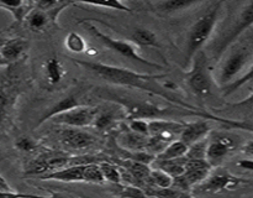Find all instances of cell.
Instances as JSON below:
<instances>
[{"label": "cell", "mask_w": 253, "mask_h": 198, "mask_svg": "<svg viewBox=\"0 0 253 198\" xmlns=\"http://www.w3.org/2000/svg\"><path fill=\"white\" fill-rule=\"evenodd\" d=\"M188 148L183 141L175 140L170 143L160 155L156 156V160H173V158H179L187 156Z\"/></svg>", "instance_id": "cell-26"}, {"label": "cell", "mask_w": 253, "mask_h": 198, "mask_svg": "<svg viewBox=\"0 0 253 198\" xmlns=\"http://www.w3.org/2000/svg\"><path fill=\"white\" fill-rule=\"evenodd\" d=\"M116 121V113L114 110H106L100 111L99 110L98 115H96L95 121L93 125L98 128L99 130H106V129L111 128Z\"/></svg>", "instance_id": "cell-31"}, {"label": "cell", "mask_w": 253, "mask_h": 198, "mask_svg": "<svg viewBox=\"0 0 253 198\" xmlns=\"http://www.w3.org/2000/svg\"><path fill=\"white\" fill-rule=\"evenodd\" d=\"M251 26H253V1H247L242 4V7L234 17L229 29L214 42L211 50L212 58L219 59L224 52Z\"/></svg>", "instance_id": "cell-4"}, {"label": "cell", "mask_w": 253, "mask_h": 198, "mask_svg": "<svg viewBox=\"0 0 253 198\" xmlns=\"http://www.w3.org/2000/svg\"><path fill=\"white\" fill-rule=\"evenodd\" d=\"M187 83L195 96L207 97L211 93L212 78L210 74L209 61L203 51L193 58V68L188 72Z\"/></svg>", "instance_id": "cell-6"}, {"label": "cell", "mask_w": 253, "mask_h": 198, "mask_svg": "<svg viewBox=\"0 0 253 198\" xmlns=\"http://www.w3.org/2000/svg\"><path fill=\"white\" fill-rule=\"evenodd\" d=\"M242 150H244V152H246L247 155L252 156V157H253V140L245 144L244 148H242Z\"/></svg>", "instance_id": "cell-44"}, {"label": "cell", "mask_w": 253, "mask_h": 198, "mask_svg": "<svg viewBox=\"0 0 253 198\" xmlns=\"http://www.w3.org/2000/svg\"><path fill=\"white\" fill-rule=\"evenodd\" d=\"M15 146L21 151H32L36 148L37 144L31 138H20L15 143Z\"/></svg>", "instance_id": "cell-41"}, {"label": "cell", "mask_w": 253, "mask_h": 198, "mask_svg": "<svg viewBox=\"0 0 253 198\" xmlns=\"http://www.w3.org/2000/svg\"><path fill=\"white\" fill-rule=\"evenodd\" d=\"M66 47L74 53H82L86 50V42L77 32H71L66 39Z\"/></svg>", "instance_id": "cell-33"}, {"label": "cell", "mask_w": 253, "mask_h": 198, "mask_svg": "<svg viewBox=\"0 0 253 198\" xmlns=\"http://www.w3.org/2000/svg\"><path fill=\"white\" fill-rule=\"evenodd\" d=\"M79 4L88 5V6H96V7H108V9L113 10H120V11L125 12H131V7H128L127 5L124 4L123 1H119V0H110V1H104V2H94V1H83L79 2Z\"/></svg>", "instance_id": "cell-38"}, {"label": "cell", "mask_w": 253, "mask_h": 198, "mask_svg": "<svg viewBox=\"0 0 253 198\" xmlns=\"http://www.w3.org/2000/svg\"><path fill=\"white\" fill-rule=\"evenodd\" d=\"M99 113L98 108H91V106H77L68 111L58 114L54 118H52L54 124L64 125L67 128H85V126L93 125L95 121L96 115Z\"/></svg>", "instance_id": "cell-10"}, {"label": "cell", "mask_w": 253, "mask_h": 198, "mask_svg": "<svg viewBox=\"0 0 253 198\" xmlns=\"http://www.w3.org/2000/svg\"><path fill=\"white\" fill-rule=\"evenodd\" d=\"M128 128L131 131L140 135L148 136L150 135V126H148V121L143 120V119H133V120H128Z\"/></svg>", "instance_id": "cell-40"}, {"label": "cell", "mask_w": 253, "mask_h": 198, "mask_svg": "<svg viewBox=\"0 0 253 198\" xmlns=\"http://www.w3.org/2000/svg\"><path fill=\"white\" fill-rule=\"evenodd\" d=\"M222 1L212 2L207 11L195 21L188 34L187 47H185V66L193 62V58L202 51L204 45L209 41L219 21Z\"/></svg>", "instance_id": "cell-3"}, {"label": "cell", "mask_w": 253, "mask_h": 198, "mask_svg": "<svg viewBox=\"0 0 253 198\" xmlns=\"http://www.w3.org/2000/svg\"><path fill=\"white\" fill-rule=\"evenodd\" d=\"M99 165H100L101 171H103V175L104 177H105V181H109V182L111 183H116V185H120L121 178L123 177H121V173H120V170H119V167H116V166L113 165V163L106 162V161L100 162Z\"/></svg>", "instance_id": "cell-34"}, {"label": "cell", "mask_w": 253, "mask_h": 198, "mask_svg": "<svg viewBox=\"0 0 253 198\" xmlns=\"http://www.w3.org/2000/svg\"><path fill=\"white\" fill-rule=\"evenodd\" d=\"M59 140L72 150H84L95 143V138L91 134L78 128H64L59 131Z\"/></svg>", "instance_id": "cell-14"}, {"label": "cell", "mask_w": 253, "mask_h": 198, "mask_svg": "<svg viewBox=\"0 0 253 198\" xmlns=\"http://www.w3.org/2000/svg\"><path fill=\"white\" fill-rule=\"evenodd\" d=\"M35 7L32 1H0V9L9 11L17 24H21Z\"/></svg>", "instance_id": "cell-21"}, {"label": "cell", "mask_w": 253, "mask_h": 198, "mask_svg": "<svg viewBox=\"0 0 253 198\" xmlns=\"http://www.w3.org/2000/svg\"><path fill=\"white\" fill-rule=\"evenodd\" d=\"M198 1H189V0H168V1H157L152 2V6L156 11L161 14H173V12L182 11V10L189 9L190 6L198 5Z\"/></svg>", "instance_id": "cell-23"}, {"label": "cell", "mask_w": 253, "mask_h": 198, "mask_svg": "<svg viewBox=\"0 0 253 198\" xmlns=\"http://www.w3.org/2000/svg\"><path fill=\"white\" fill-rule=\"evenodd\" d=\"M197 116H199V118H203V119H210V120L219 121V123L229 126L230 129H240V130L253 133V120H250V119L236 120V119H227V118H221V116H217V115H211V114L205 113V111L203 113V111H199V110H198Z\"/></svg>", "instance_id": "cell-22"}, {"label": "cell", "mask_w": 253, "mask_h": 198, "mask_svg": "<svg viewBox=\"0 0 253 198\" xmlns=\"http://www.w3.org/2000/svg\"><path fill=\"white\" fill-rule=\"evenodd\" d=\"M25 20H26L27 27L34 32L44 31L47 26H49L51 21H53L48 11H44V10L39 9L36 6L30 11V14L27 15Z\"/></svg>", "instance_id": "cell-19"}, {"label": "cell", "mask_w": 253, "mask_h": 198, "mask_svg": "<svg viewBox=\"0 0 253 198\" xmlns=\"http://www.w3.org/2000/svg\"><path fill=\"white\" fill-rule=\"evenodd\" d=\"M226 110H235V111H242V113H251L253 111V89L250 94V97H247L246 99L241 101H237V103H231L227 104L225 106Z\"/></svg>", "instance_id": "cell-39"}, {"label": "cell", "mask_w": 253, "mask_h": 198, "mask_svg": "<svg viewBox=\"0 0 253 198\" xmlns=\"http://www.w3.org/2000/svg\"><path fill=\"white\" fill-rule=\"evenodd\" d=\"M212 166L208 162V160L203 158H188L187 166H185V172L179 177L173 178L172 187L182 190L188 192L195 186H199L200 183L204 182L209 177L211 172Z\"/></svg>", "instance_id": "cell-7"}, {"label": "cell", "mask_w": 253, "mask_h": 198, "mask_svg": "<svg viewBox=\"0 0 253 198\" xmlns=\"http://www.w3.org/2000/svg\"><path fill=\"white\" fill-rule=\"evenodd\" d=\"M250 58V51L247 49L234 50L222 63L219 72V84L221 88L229 86L237 79L240 72L246 66Z\"/></svg>", "instance_id": "cell-11"}, {"label": "cell", "mask_w": 253, "mask_h": 198, "mask_svg": "<svg viewBox=\"0 0 253 198\" xmlns=\"http://www.w3.org/2000/svg\"><path fill=\"white\" fill-rule=\"evenodd\" d=\"M245 183H249V181L236 177L224 168H216V171L210 172L209 177L198 186L197 191L200 193H220L226 190H234Z\"/></svg>", "instance_id": "cell-8"}, {"label": "cell", "mask_w": 253, "mask_h": 198, "mask_svg": "<svg viewBox=\"0 0 253 198\" xmlns=\"http://www.w3.org/2000/svg\"><path fill=\"white\" fill-rule=\"evenodd\" d=\"M237 141L234 136L227 134L217 133L212 134L208 140L207 160L212 167L219 166L232 151L236 150Z\"/></svg>", "instance_id": "cell-9"}, {"label": "cell", "mask_w": 253, "mask_h": 198, "mask_svg": "<svg viewBox=\"0 0 253 198\" xmlns=\"http://www.w3.org/2000/svg\"><path fill=\"white\" fill-rule=\"evenodd\" d=\"M78 66L83 67L90 73L95 74L99 78L104 79V81L109 82L111 84H116V86L128 87V88H136L142 89V91L148 92V93L156 94L158 97L166 98L167 100L172 101V103L177 104L180 108H187L195 110L193 105H189L188 103H184L180 99H175L174 97L170 96L163 87L157 84L156 79H160L166 77L167 74H146V73H137L135 71L126 68H120V67L111 66V64L101 63V62H90V61H82V59L71 58Z\"/></svg>", "instance_id": "cell-1"}, {"label": "cell", "mask_w": 253, "mask_h": 198, "mask_svg": "<svg viewBox=\"0 0 253 198\" xmlns=\"http://www.w3.org/2000/svg\"><path fill=\"white\" fill-rule=\"evenodd\" d=\"M7 64H9V62H7V61H5V59L2 58V56H1V54H0V67L7 66Z\"/></svg>", "instance_id": "cell-45"}, {"label": "cell", "mask_w": 253, "mask_h": 198, "mask_svg": "<svg viewBox=\"0 0 253 198\" xmlns=\"http://www.w3.org/2000/svg\"><path fill=\"white\" fill-rule=\"evenodd\" d=\"M116 196L121 198H157L150 196L146 192V190L136 187V186H125V187H123V190L116 193Z\"/></svg>", "instance_id": "cell-36"}, {"label": "cell", "mask_w": 253, "mask_h": 198, "mask_svg": "<svg viewBox=\"0 0 253 198\" xmlns=\"http://www.w3.org/2000/svg\"><path fill=\"white\" fill-rule=\"evenodd\" d=\"M188 157L184 156V157L179 158H173V160H156L153 161V166L155 168H158V170L165 171L166 173L170 176V177L175 178L182 176L183 173L185 172V166H187Z\"/></svg>", "instance_id": "cell-20"}, {"label": "cell", "mask_w": 253, "mask_h": 198, "mask_svg": "<svg viewBox=\"0 0 253 198\" xmlns=\"http://www.w3.org/2000/svg\"><path fill=\"white\" fill-rule=\"evenodd\" d=\"M69 165V157L62 153H42L34 158L26 168L27 175L46 176Z\"/></svg>", "instance_id": "cell-12"}, {"label": "cell", "mask_w": 253, "mask_h": 198, "mask_svg": "<svg viewBox=\"0 0 253 198\" xmlns=\"http://www.w3.org/2000/svg\"><path fill=\"white\" fill-rule=\"evenodd\" d=\"M81 198H91V197H88V196H81Z\"/></svg>", "instance_id": "cell-46"}, {"label": "cell", "mask_w": 253, "mask_h": 198, "mask_svg": "<svg viewBox=\"0 0 253 198\" xmlns=\"http://www.w3.org/2000/svg\"><path fill=\"white\" fill-rule=\"evenodd\" d=\"M207 150H208V139L202 141H198L194 145L189 146V150L187 152V157L189 160L192 158H203L207 160Z\"/></svg>", "instance_id": "cell-37"}, {"label": "cell", "mask_w": 253, "mask_h": 198, "mask_svg": "<svg viewBox=\"0 0 253 198\" xmlns=\"http://www.w3.org/2000/svg\"><path fill=\"white\" fill-rule=\"evenodd\" d=\"M27 49H29L27 40L22 39V37H15V39H10L5 41V44L0 49V54H1L5 61L10 63V62L17 61L26 52Z\"/></svg>", "instance_id": "cell-18"}, {"label": "cell", "mask_w": 253, "mask_h": 198, "mask_svg": "<svg viewBox=\"0 0 253 198\" xmlns=\"http://www.w3.org/2000/svg\"><path fill=\"white\" fill-rule=\"evenodd\" d=\"M64 68L62 62L56 57H52L44 63V78L51 86H56L62 81Z\"/></svg>", "instance_id": "cell-24"}, {"label": "cell", "mask_w": 253, "mask_h": 198, "mask_svg": "<svg viewBox=\"0 0 253 198\" xmlns=\"http://www.w3.org/2000/svg\"><path fill=\"white\" fill-rule=\"evenodd\" d=\"M99 96L106 100H111L121 105L125 110L126 116L128 120L133 119H165L174 115H195L197 116L198 110H192L187 108H178L177 110H173L169 108H160L156 104L146 101L143 99L135 98V97L126 96V94H118L115 92L105 91L104 93H100Z\"/></svg>", "instance_id": "cell-2"}, {"label": "cell", "mask_w": 253, "mask_h": 198, "mask_svg": "<svg viewBox=\"0 0 253 198\" xmlns=\"http://www.w3.org/2000/svg\"><path fill=\"white\" fill-rule=\"evenodd\" d=\"M77 106H82L81 101H79V96H77L76 93H71L69 96L64 97L63 99L57 101L56 104H53V105H52L51 108H49L48 110L41 116V119L37 121L36 126L42 125V124H43L44 121L48 120V119L54 118V116L58 115V114H62L64 113V111L71 110V109L77 108Z\"/></svg>", "instance_id": "cell-17"}, {"label": "cell", "mask_w": 253, "mask_h": 198, "mask_svg": "<svg viewBox=\"0 0 253 198\" xmlns=\"http://www.w3.org/2000/svg\"><path fill=\"white\" fill-rule=\"evenodd\" d=\"M85 167L84 165H71L56 172L48 173L46 176H42V180H56L61 182H85Z\"/></svg>", "instance_id": "cell-16"}, {"label": "cell", "mask_w": 253, "mask_h": 198, "mask_svg": "<svg viewBox=\"0 0 253 198\" xmlns=\"http://www.w3.org/2000/svg\"><path fill=\"white\" fill-rule=\"evenodd\" d=\"M85 26H86V29L91 32V35H93V36H95L96 39L101 42V44H104L106 47H108V49H110L111 51L116 52V53H119L120 56L126 57V58L131 59V61H133V62H137V63H142V64H145V66L152 67V68H158V69L165 68V67L161 66V64H158V63H156V62H152V61H150V59L143 58V57L138 53V51H137V49H136L135 45H132L131 42L123 41V40L113 39V37L108 36L106 34L101 32L96 26H94V25H91V24H88V22L85 24Z\"/></svg>", "instance_id": "cell-5"}, {"label": "cell", "mask_w": 253, "mask_h": 198, "mask_svg": "<svg viewBox=\"0 0 253 198\" xmlns=\"http://www.w3.org/2000/svg\"><path fill=\"white\" fill-rule=\"evenodd\" d=\"M10 105H11L10 92L4 86H0V128H1L5 119H6Z\"/></svg>", "instance_id": "cell-35"}, {"label": "cell", "mask_w": 253, "mask_h": 198, "mask_svg": "<svg viewBox=\"0 0 253 198\" xmlns=\"http://www.w3.org/2000/svg\"><path fill=\"white\" fill-rule=\"evenodd\" d=\"M173 186V177H170L165 171L158 170V168H152L147 180V188H155V190H161V188H169ZM146 188V190H147Z\"/></svg>", "instance_id": "cell-25"}, {"label": "cell", "mask_w": 253, "mask_h": 198, "mask_svg": "<svg viewBox=\"0 0 253 198\" xmlns=\"http://www.w3.org/2000/svg\"><path fill=\"white\" fill-rule=\"evenodd\" d=\"M252 81H253V64L250 67L249 69H247V72H245V73L242 74V76H240L239 78L235 79V81L232 82V83H230L229 86L221 88L222 96L224 97L231 96L232 93H235L236 91H239L241 87H244L245 84L249 83V82H252Z\"/></svg>", "instance_id": "cell-29"}, {"label": "cell", "mask_w": 253, "mask_h": 198, "mask_svg": "<svg viewBox=\"0 0 253 198\" xmlns=\"http://www.w3.org/2000/svg\"><path fill=\"white\" fill-rule=\"evenodd\" d=\"M132 40L135 41V44L140 45V46L156 47V49L161 47V44L155 32L148 29H142V27L136 29L132 34Z\"/></svg>", "instance_id": "cell-27"}, {"label": "cell", "mask_w": 253, "mask_h": 198, "mask_svg": "<svg viewBox=\"0 0 253 198\" xmlns=\"http://www.w3.org/2000/svg\"><path fill=\"white\" fill-rule=\"evenodd\" d=\"M239 167L245 168V170L253 171V160H241L237 162Z\"/></svg>", "instance_id": "cell-43"}, {"label": "cell", "mask_w": 253, "mask_h": 198, "mask_svg": "<svg viewBox=\"0 0 253 198\" xmlns=\"http://www.w3.org/2000/svg\"><path fill=\"white\" fill-rule=\"evenodd\" d=\"M210 131H211L210 124L207 120L193 121V123L185 124L184 129H183L182 134L179 136V140L183 141L189 148V146L194 145L198 141L207 139L208 134Z\"/></svg>", "instance_id": "cell-15"}, {"label": "cell", "mask_w": 253, "mask_h": 198, "mask_svg": "<svg viewBox=\"0 0 253 198\" xmlns=\"http://www.w3.org/2000/svg\"><path fill=\"white\" fill-rule=\"evenodd\" d=\"M124 139V146L127 148L128 150L132 151H142L143 148H147L148 144V136L140 135V134H136L133 131L131 133L125 134L123 136Z\"/></svg>", "instance_id": "cell-28"}, {"label": "cell", "mask_w": 253, "mask_h": 198, "mask_svg": "<svg viewBox=\"0 0 253 198\" xmlns=\"http://www.w3.org/2000/svg\"><path fill=\"white\" fill-rule=\"evenodd\" d=\"M27 198H71V197L63 195V193L49 191V196H47V197H43V196H36V195H27Z\"/></svg>", "instance_id": "cell-42"}, {"label": "cell", "mask_w": 253, "mask_h": 198, "mask_svg": "<svg viewBox=\"0 0 253 198\" xmlns=\"http://www.w3.org/2000/svg\"><path fill=\"white\" fill-rule=\"evenodd\" d=\"M148 126H150L151 136H156L165 143L170 144L175 141V135L180 136L185 124L167 120V119H156L148 121Z\"/></svg>", "instance_id": "cell-13"}, {"label": "cell", "mask_w": 253, "mask_h": 198, "mask_svg": "<svg viewBox=\"0 0 253 198\" xmlns=\"http://www.w3.org/2000/svg\"><path fill=\"white\" fill-rule=\"evenodd\" d=\"M146 192L150 196L157 198H193L188 195L187 192L182 190H178L175 187L169 188H161V190H155V188H147Z\"/></svg>", "instance_id": "cell-30"}, {"label": "cell", "mask_w": 253, "mask_h": 198, "mask_svg": "<svg viewBox=\"0 0 253 198\" xmlns=\"http://www.w3.org/2000/svg\"><path fill=\"white\" fill-rule=\"evenodd\" d=\"M85 182L88 183H96V185H101L105 182V177L103 175L100 165L98 163H86L85 167Z\"/></svg>", "instance_id": "cell-32"}]
</instances>
